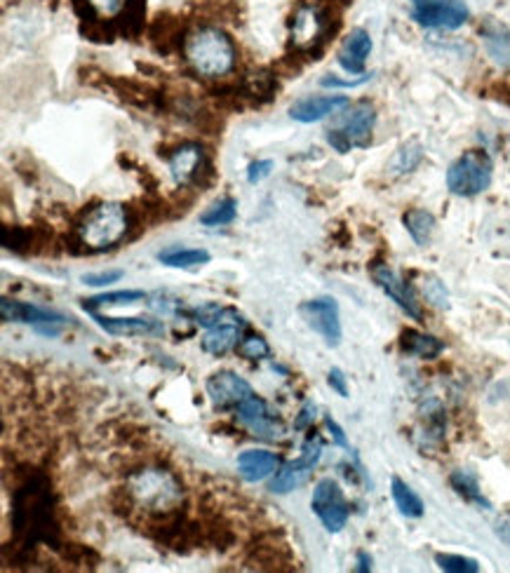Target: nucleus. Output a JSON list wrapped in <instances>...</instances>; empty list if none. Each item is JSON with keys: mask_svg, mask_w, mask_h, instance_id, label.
Returning a JSON list of instances; mask_svg holds the SVG:
<instances>
[{"mask_svg": "<svg viewBox=\"0 0 510 573\" xmlns=\"http://www.w3.org/2000/svg\"><path fill=\"white\" fill-rule=\"evenodd\" d=\"M53 492L43 475L29 477L12 496V529L24 548L47 543L59 548V527L53 515Z\"/></svg>", "mask_w": 510, "mask_h": 573, "instance_id": "f257e3e1", "label": "nucleus"}, {"mask_svg": "<svg viewBox=\"0 0 510 573\" xmlns=\"http://www.w3.org/2000/svg\"><path fill=\"white\" fill-rule=\"evenodd\" d=\"M184 59L193 73L207 81H219L236 69L238 50L231 35L217 26H200L184 38Z\"/></svg>", "mask_w": 510, "mask_h": 573, "instance_id": "f03ea898", "label": "nucleus"}, {"mask_svg": "<svg viewBox=\"0 0 510 573\" xmlns=\"http://www.w3.org/2000/svg\"><path fill=\"white\" fill-rule=\"evenodd\" d=\"M125 493L132 498L134 505H140L151 512L169 515L174 508H179L184 501V489L179 480L163 468H141L128 477Z\"/></svg>", "mask_w": 510, "mask_h": 573, "instance_id": "7ed1b4c3", "label": "nucleus"}, {"mask_svg": "<svg viewBox=\"0 0 510 573\" xmlns=\"http://www.w3.org/2000/svg\"><path fill=\"white\" fill-rule=\"evenodd\" d=\"M130 231V215L120 203H101L85 212L76 226L78 243L87 252H104L116 247Z\"/></svg>", "mask_w": 510, "mask_h": 573, "instance_id": "20e7f679", "label": "nucleus"}, {"mask_svg": "<svg viewBox=\"0 0 510 573\" xmlns=\"http://www.w3.org/2000/svg\"><path fill=\"white\" fill-rule=\"evenodd\" d=\"M492 158L485 151H480V148H473V151H466L464 156L457 158L449 165V169H447V188L454 196L461 197L480 196L492 184Z\"/></svg>", "mask_w": 510, "mask_h": 573, "instance_id": "39448f33", "label": "nucleus"}, {"mask_svg": "<svg viewBox=\"0 0 510 573\" xmlns=\"http://www.w3.org/2000/svg\"><path fill=\"white\" fill-rule=\"evenodd\" d=\"M374 122H377V110L371 104L362 101L351 109V113L339 128H332L327 132V141L339 153H348L351 148H365L371 141Z\"/></svg>", "mask_w": 510, "mask_h": 573, "instance_id": "423d86ee", "label": "nucleus"}, {"mask_svg": "<svg viewBox=\"0 0 510 573\" xmlns=\"http://www.w3.org/2000/svg\"><path fill=\"white\" fill-rule=\"evenodd\" d=\"M322 437L320 435H311L302 446V456L296 461L284 463L283 468H278L275 477L271 482L273 493H290L294 489L303 487L311 477H313L315 468L320 463V456H322Z\"/></svg>", "mask_w": 510, "mask_h": 573, "instance_id": "0eeeda50", "label": "nucleus"}, {"mask_svg": "<svg viewBox=\"0 0 510 573\" xmlns=\"http://www.w3.org/2000/svg\"><path fill=\"white\" fill-rule=\"evenodd\" d=\"M311 508L318 515V520L322 521V527L332 533L342 531L346 527L348 517H351V505H348L339 482L332 480V477H325V480H320L315 484Z\"/></svg>", "mask_w": 510, "mask_h": 573, "instance_id": "6e6552de", "label": "nucleus"}, {"mask_svg": "<svg viewBox=\"0 0 510 573\" xmlns=\"http://www.w3.org/2000/svg\"><path fill=\"white\" fill-rule=\"evenodd\" d=\"M412 19L426 29H461L468 22L464 0H412Z\"/></svg>", "mask_w": 510, "mask_h": 573, "instance_id": "1a4fd4ad", "label": "nucleus"}, {"mask_svg": "<svg viewBox=\"0 0 510 573\" xmlns=\"http://www.w3.org/2000/svg\"><path fill=\"white\" fill-rule=\"evenodd\" d=\"M299 315L306 320V325L318 331L325 339L327 346H339L342 343V320H339V303L332 296H320L311 299L299 306Z\"/></svg>", "mask_w": 510, "mask_h": 573, "instance_id": "9d476101", "label": "nucleus"}, {"mask_svg": "<svg viewBox=\"0 0 510 573\" xmlns=\"http://www.w3.org/2000/svg\"><path fill=\"white\" fill-rule=\"evenodd\" d=\"M168 167L177 186H203V174L212 177V165H209L207 156H205V148L200 144H193V141L181 144L179 148L168 158Z\"/></svg>", "mask_w": 510, "mask_h": 573, "instance_id": "9b49d317", "label": "nucleus"}, {"mask_svg": "<svg viewBox=\"0 0 510 573\" xmlns=\"http://www.w3.org/2000/svg\"><path fill=\"white\" fill-rule=\"evenodd\" d=\"M207 388L209 400L217 409H228V406H238L243 405L247 397L255 395L252 386L245 381L243 377H238L236 371H217L205 383Z\"/></svg>", "mask_w": 510, "mask_h": 573, "instance_id": "f8f14e48", "label": "nucleus"}, {"mask_svg": "<svg viewBox=\"0 0 510 573\" xmlns=\"http://www.w3.org/2000/svg\"><path fill=\"white\" fill-rule=\"evenodd\" d=\"M236 416L245 428H250L256 437L264 440H280L284 435V425L268 411V405L261 397L252 395L243 405L236 406Z\"/></svg>", "mask_w": 510, "mask_h": 573, "instance_id": "ddd939ff", "label": "nucleus"}, {"mask_svg": "<svg viewBox=\"0 0 510 573\" xmlns=\"http://www.w3.org/2000/svg\"><path fill=\"white\" fill-rule=\"evenodd\" d=\"M371 278H374V282H377L379 287H381V290L386 291L407 315H409V318H414L417 322H424V313H421V306H419L412 287H409L393 268L386 266V263H377V266L371 268Z\"/></svg>", "mask_w": 510, "mask_h": 573, "instance_id": "4468645a", "label": "nucleus"}, {"mask_svg": "<svg viewBox=\"0 0 510 573\" xmlns=\"http://www.w3.org/2000/svg\"><path fill=\"white\" fill-rule=\"evenodd\" d=\"M243 327H245V320L231 308L224 322H219L217 327L207 329V334L203 336L200 346H203L205 353L215 355V358H221V355L231 353L233 348H238L240 339H243Z\"/></svg>", "mask_w": 510, "mask_h": 573, "instance_id": "2eb2a0df", "label": "nucleus"}, {"mask_svg": "<svg viewBox=\"0 0 510 573\" xmlns=\"http://www.w3.org/2000/svg\"><path fill=\"white\" fill-rule=\"evenodd\" d=\"M0 313H3V320H5V322H26V325H34L35 329H41V327L66 325V318H62V315L50 313L45 308L31 306V303L14 301L10 296H3V301H0Z\"/></svg>", "mask_w": 510, "mask_h": 573, "instance_id": "dca6fc26", "label": "nucleus"}, {"mask_svg": "<svg viewBox=\"0 0 510 573\" xmlns=\"http://www.w3.org/2000/svg\"><path fill=\"white\" fill-rule=\"evenodd\" d=\"M348 106V97L343 94H320V97H303L294 101L290 116L299 122H318L327 116H334Z\"/></svg>", "mask_w": 510, "mask_h": 573, "instance_id": "f3484780", "label": "nucleus"}, {"mask_svg": "<svg viewBox=\"0 0 510 573\" xmlns=\"http://www.w3.org/2000/svg\"><path fill=\"white\" fill-rule=\"evenodd\" d=\"M97 325L111 336H160L165 325L153 318H111V315L92 313Z\"/></svg>", "mask_w": 510, "mask_h": 573, "instance_id": "a211bd4d", "label": "nucleus"}, {"mask_svg": "<svg viewBox=\"0 0 510 573\" xmlns=\"http://www.w3.org/2000/svg\"><path fill=\"white\" fill-rule=\"evenodd\" d=\"M371 53V38L365 29H353L343 47L339 50V64L343 71L353 73V76H365L367 57Z\"/></svg>", "mask_w": 510, "mask_h": 573, "instance_id": "6ab92c4d", "label": "nucleus"}, {"mask_svg": "<svg viewBox=\"0 0 510 573\" xmlns=\"http://www.w3.org/2000/svg\"><path fill=\"white\" fill-rule=\"evenodd\" d=\"M278 468L280 458L273 452H264V449H250V452H243L238 456V473L247 482L266 480V477L275 475Z\"/></svg>", "mask_w": 510, "mask_h": 573, "instance_id": "aec40b11", "label": "nucleus"}, {"mask_svg": "<svg viewBox=\"0 0 510 573\" xmlns=\"http://www.w3.org/2000/svg\"><path fill=\"white\" fill-rule=\"evenodd\" d=\"M181 35H184V22L172 14H158L149 29V41L156 53H174L181 45Z\"/></svg>", "mask_w": 510, "mask_h": 573, "instance_id": "412c9836", "label": "nucleus"}, {"mask_svg": "<svg viewBox=\"0 0 510 573\" xmlns=\"http://www.w3.org/2000/svg\"><path fill=\"white\" fill-rule=\"evenodd\" d=\"M275 92H278V78L268 69L252 71L250 76H245V81L240 82V97L256 106L271 101Z\"/></svg>", "mask_w": 510, "mask_h": 573, "instance_id": "4be33fe9", "label": "nucleus"}, {"mask_svg": "<svg viewBox=\"0 0 510 573\" xmlns=\"http://www.w3.org/2000/svg\"><path fill=\"white\" fill-rule=\"evenodd\" d=\"M400 348L407 355L421 359H435L445 350V343L430 334H421L417 329H405L400 334Z\"/></svg>", "mask_w": 510, "mask_h": 573, "instance_id": "5701e85b", "label": "nucleus"}, {"mask_svg": "<svg viewBox=\"0 0 510 573\" xmlns=\"http://www.w3.org/2000/svg\"><path fill=\"white\" fill-rule=\"evenodd\" d=\"M144 19H146V0H128L113 22H116L118 33L134 41L144 33Z\"/></svg>", "mask_w": 510, "mask_h": 573, "instance_id": "b1692460", "label": "nucleus"}, {"mask_svg": "<svg viewBox=\"0 0 510 573\" xmlns=\"http://www.w3.org/2000/svg\"><path fill=\"white\" fill-rule=\"evenodd\" d=\"M449 484H452L454 492L464 498V501H468V503L477 505L480 510L492 508V503L485 498L480 484H477V477L473 475V473H468V470H454L452 475H449Z\"/></svg>", "mask_w": 510, "mask_h": 573, "instance_id": "393cba45", "label": "nucleus"}, {"mask_svg": "<svg viewBox=\"0 0 510 573\" xmlns=\"http://www.w3.org/2000/svg\"><path fill=\"white\" fill-rule=\"evenodd\" d=\"M160 263L169 268H184V271H191V268L205 266L209 263V252L207 249H186V247H169L165 252L158 254Z\"/></svg>", "mask_w": 510, "mask_h": 573, "instance_id": "a878e982", "label": "nucleus"}, {"mask_svg": "<svg viewBox=\"0 0 510 573\" xmlns=\"http://www.w3.org/2000/svg\"><path fill=\"white\" fill-rule=\"evenodd\" d=\"M390 496H393L395 501V508L400 510L405 517H412V520L424 517V501H421V496H419L409 484H405L400 477H393V480H390Z\"/></svg>", "mask_w": 510, "mask_h": 573, "instance_id": "bb28decb", "label": "nucleus"}, {"mask_svg": "<svg viewBox=\"0 0 510 573\" xmlns=\"http://www.w3.org/2000/svg\"><path fill=\"white\" fill-rule=\"evenodd\" d=\"M402 224H405L407 233L412 235L414 243L419 247H426L433 238L435 231V216L430 215L428 209H409L405 216H402Z\"/></svg>", "mask_w": 510, "mask_h": 573, "instance_id": "cd10ccee", "label": "nucleus"}, {"mask_svg": "<svg viewBox=\"0 0 510 573\" xmlns=\"http://www.w3.org/2000/svg\"><path fill=\"white\" fill-rule=\"evenodd\" d=\"M482 35H485V45H487V53L492 54L494 62L510 66V29L499 26V24H487L482 29Z\"/></svg>", "mask_w": 510, "mask_h": 573, "instance_id": "c85d7f7f", "label": "nucleus"}, {"mask_svg": "<svg viewBox=\"0 0 510 573\" xmlns=\"http://www.w3.org/2000/svg\"><path fill=\"white\" fill-rule=\"evenodd\" d=\"M146 294L140 290H122V291H109V294L94 296V299H87L82 303L87 313H97L99 308H109V306H128V303H137L144 301Z\"/></svg>", "mask_w": 510, "mask_h": 573, "instance_id": "c756f323", "label": "nucleus"}, {"mask_svg": "<svg viewBox=\"0 0 510 573\" xmlns=\"http://www.w3.org/2000/svg\"><path fill=\"white\" fill-rule=\"evenodd\" d=\"M238 216V203L233 200V197H224L219 203H215L207 212L200 215V224L207 228H215V226H226V224H233Z\"/></svg>", "mask_w": 510, "mask_h": 573, "instance_id": "7c9ffc66", "label": "nucleus"}, {"mask_svg": "<svg viewBox=\"0 0 510 573\" xmlns=\"http://www.w3.org/2000/svg\"><path fill=\"white\" fill-rule=\"evenodd\" d=\"M421 158H424V148L419 141H409L400 148V151L395 153L393 163H390V172L393 174H409L419 167L421 163Z\"/></svg>", "mask_w": 510, "mask_h": 573, "instance_id": "2f4dec72", "label": "nucleus"}, {"mask_svg": "<svg viewBox=\"0 0 510 573\" xmlns=\"http://www.w3.org/2000/svg\"><path fill=\"white\" fill-rule=\"evenodd\" d=\"M31 243H34V233L24 226H3V247L14 254H24L29 252Z\"/></svg>", "mask_w": 510, "mask_h": 573, "instance_id": "473e14b6", "label": "nucleus"}, {"mask_svg": "<svg viewBox=\"0 0 510 573\" xmlns=\"http://www.w3.org/2000/svg\"><path fill=\"white\" fill-rule=\"evenodd\" d=\"M435 564H438L442 571H449V573L480 571V564H477L476 559H468V557H461V555H447V552H438V555H435Z\"/></svg>", "mask_w": 510, "mask_h": 573, "instance_id": "72a5a7b5", "label": "nucleus"}, {"mask_svg": "<svg viewBox=\"0 0 510 573\" xmlns=\"http://www.w3.org/2000/svg\"><path fill=\"white\" fill-rule=\"evenodd\" d=\"M238 350L243 358L247 359H266L271 358V346L266 343V339L259 334H247L245 339H240Z\"/></svg>", "mask_w": 510, "mask_h": 573, "instance_id": "f704fd0d", "label": "nucleus"}, {"mask_svg": "<svg viewBox=\"0 0 510 573\" xmlns=\"http://www.w3.org/2000/svg\"><path fill=\"white\" fill-rule=\"evenodd\" d=\"M228 310H231V308H221V306H217V303H205V306H200L193 310V320H196L200 327H207V329H212V327H217L219 322H224V320H226Z\"/></svg>", "mask_w": 510, "mask_h": 573, "instance_id": "c9c22d12", "label": "nucleus"}, {"mask_svg": "<svg viewBox=\"0 0 510 573\" xmlns=\"http://www.w3.org/2000/svg\"><path fill=\"white\" fill-rule=\"evenodd\" d=\"M92 12L101 19H116L128 0H87Z\"/></svg>", "mask_w": 510, "mask_h": 573, "instance_id": "e433bc0d", "label": "nucleus"}, {"mask_svg": "<svg viewBox=\"0 0 510 573\" xmlns=\"http://www.w3.org/2000/svg\"><path fill=\"white\" fill-rule=\"evenodd\" d=\"M271 172L273 160H256V163H252L250 169H247V181H250V184H259V181L266 179Z\"/></svg>", "mask_w": 510, "mask_h": 573, "instance_id": "4c0bfd02", "label": "nucleus"}, {"mask_svg": "<svg viewBox=\"0 0 510 573\" xmlns=\"http://www.w3.org/2000/svg\"><path fill=\"white\" fill-rule=\"evenodd\" d=\"M122 278V271H109V272H94V275H85L82 282L90 287H106L111 282H118Z\"/></svg>", "mask_w": 510, "mask_h": 573, "instance_id": "58836bf2", "label": "nucleus"}, {"mask_svg": "<svg viewBox=\"0 0 510 573\" xmlns=\"http://www.w3.org/2000/svg\"><path fill=\"white\" fill-rule=\"evenodd\" d=\"M426 296H428L435 306H447V291L438 280H428L426 282Z\"/></svg>", "mask_w": 510, "mask_h": 573, "instance_id": "ea45409f", "label": "nucleus"}, {"mask_svg": "<svg viewBox=\"0 0 510 573\" xmlns=\"http://www.w3.org/2000/svg\"><path fill=\"white\" fill-rule=\"evenodd\" d=\"M494 533L501 543H505L510 548V512H504L499 520L494 521Z\"/></svg>", "mask_w": 510, "mask_h": 573, "instance_id": "a19ab883", "label": "nucleus"}, {"mask_svg": "<svg viewBox=\"0 0 510 573\" xmlns=\"http://www.w3.org/2000/svg\"><path fill=\"white\" fill-rule=\"evenodd\" d=\"M327 381H330V386L334 390H337L342 397H348V386H346V377H343V371L339 369V367H332L330 369V377H327Z\"/></svg>", "mask_w": 510, "mask_h": 573, "instance_id": "79ce46f5", "label": "nucleus"}, {"mask_svg": "<svg viewBox=\"0 0 510 573\" xmlns=\"http://www.w3.org/2000/svg\"><path fill=\"white\" fill-rule=\"evenodd\" d=\"M313 421H315V405H313V402H306V405H303V409L299 411V418H296L294 428L296 430H306L308 425H311Z\"/></svg>", "mask_w": 510, "mask_h": 573, "instance_id": "37998d69", "label": "nucleus"}, {"mask_svg": "<svg viewBox=\"0 0 510 573\" xmlns=\"http://www.w3.org/2000/svg\"><path fill=\"white\" fill-rule=\"evenodd\" d=\"M325 425H327V430H330L332 437H334V442H337L339 446H348L346 435H343V430L339 428L337 423H334V418H332V416H325Z\"/></svg>", "mask_w": 510, "mask_h": 573, "instance_id": "c03bdc74", "label": "nucleus"}, {"mask_svg": "<svg viewBox=\"0 0 510 573\" xmlns=\"http://www.w3.org/2000/svg\"><path fill=\"white\" fill-rule=\"evenodd\" d=\"M365 81H370V76H362L358 81H337V78H322V85L325 87H355L362 85Z\"/></svg>", "mask_w": 510, "mask_h": 573, "instance_id": "a18cd8bd", "label": "nucleus"}, {"mask_svg": "<svg viewBox=\"0 0 510 573\" xmlns=\"http://www.w3.org/2000/svg\"><path fill=\"white\" fill-rule=\"evenodd\" d=\"M355 571H360V573L371 571V557L367 555V552H358V567H355Z\"/></svg>", "mask_w": 510, "mask_h": 573, "instance_id": "49530a36", "label": "nucleus"}]
</instances>
